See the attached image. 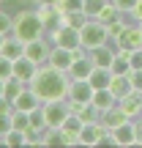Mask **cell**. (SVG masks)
I'll list each match as a JSON object with an SVG mask.
<instances>
[{"label":"cell","instance_id":"cell-1","mask_svg":"<svg viewBox=\"0 0 142 148\" xmlns=\"http://www.w3.org/2000/svg\"><path fill=\"white\" fill-rule=\"evenodd\" d=\"M69 85H71V77L66 71L44 63V66H38L30 88L38 93L41 101H55V99H69Z\"/></svg>","mask_w":142,"mask_h":148},{"label":"cell","instance_id":"cell-2","mask_svg":"<svg viewBox=\"0 0 142 148\" xmlns=\"http://www.w3.org/2000/svg\"><path fill=\"white\" fill-rule=\"evenodd\" d=\"M47 33V25L44 19L38 16L36 8H19L14 14V27H11V36L22 38V41H33V38H41Z\"/></svg>","mask_w":142,"mask_h":148},{"label":"cell","instance_id":"cell-3","mask_svg":"<svg viewBox=\"0 0 142 148\" xmlns=\"http://www.w3.org/2000/svg\"><path fill=\"white\" fill-rule=\"evenodd\" d=\"M44 36L49 38L52 44H58V47H66V49H82V36H79V30L77 27H71V25H52V27H47V33Z\"/></svg>","mask_w":142,"mask_h":148},{"label":"cell","instance_id":"cell-4","mask_svg":"<svg viewBox=\"0 0 142 148\" xmlns=\"http://www.w3.org/2000/svg\"><path fill=\"white\" fill-rule=\"evenodd\" d=\"M79 36H82V47L85 49H96V47H101V44H109L107 25H104V22H99L96 16H90V19H88V25L79 30Z\"/></svg>","mask_w":142,"mask_h":148},{"label":"cell","instance_id":"cell-5","mask_svg":"<svg viewBox=\"0 0 142 148\" xmlns=\"http://www.w3.org/2000/svg\"><path fill=\"white\" fill-rule=\"evenodd\" d=\"M44 112H47V126L49 129H60V126H63V121L71 115V101L69 99L44 101Z\"/></svg>","mask_w":142,"mask_h":148},{"label":"cell","instance_id":"cell-6","mask_svg":"<svg viewBox=\"0 0 142 148\" xmlns=\"http://www.w3.org/2000/svg\"><path fill=\"white\" fill-rule=\"evenodd\" d=\"M96 88L90 85V79H71L69 85V101H71V112L79 110V104H90Z\"/></svg>","mask_w":142,"mask_h":148},{"label":"cell","instance_id":"cell-7","mask_svg":"<svg viewBox=\"0 0 142 148\" xmlns=\"http://www.w3.org/2000/svg\"><path fill=\"white\" fill-rule=\"evenodd\" d=\"M49 49H52V41H49L47 36H41V38H33V41H27L25 44V55L30 60H36L38 66H44L49 60Z\"/></svg>","mask_w":142,"mask_h":148},{"label":"cell","instance_id":"cell-8","mask_svg":"<svg viewBox=\"0 0 142 148\" xmlns=\"http://www.w3.org/2000/svg\"><path fill=\"white\" fill-rule=\"evenodd\" d=\"M115 47L118 49H126V52L139 49L142 47V30H139V25H126V27H123V33L115 38Z\"/></svg>","mask_w":142,"mask_h":148},{"label":"cell","instance_id":"cell-9","mask_svg":"<svg viewBox=\"0 0 142 148\" xmlns=\"http://www.w3.org/2000/svg\"><path fill=\"white\" fill-rule=\"evenodd\" d=\"M109 137H112V145H137V121H126V123H120V126H115L109 132Z\"/></svg>","mask_w":142,"mask_h":148},{"label":"cell","instance_id":"cell-10","mask_svg":"<svg viewBox=\"0 0 142 148\" xmlns=\"http://www.w3.org/2000/svg\"><path fill=\"white\" fill-rule=\"evenodd\" d=\"M90 71H93V60L88 58V49H77V58L69 66V77L71 79H90Z\"/></svg>","mask_w":142,"mask_h":148},{"label":"cell","instance_id":"cell-11","mask_svg":"<svg viewBox=\"0 0 142 148\" xmlns=\"http://www.w3.org/2000/svg\"><path fill=\"white\" fill-rule=\"evenodd\" d=\"M74 58H77V52H74V49H66V47H58V44H52V49H49V60H47V63L69 74V66L74 63Z\"/></svg>","mask_w":142,"mask_h":148},{"label":"cell","instance_id":"cell-12","mask_svg":"<svg viewBox=\"0 0 142 148\" xmlns=\"http://www.w3.org/2000/svg\"><path fill=\"white\" fill-rule=\"evenodd\" d=\"M36 71H38V63H36V60H30L27 55H22V58L14 60V77L19 79V82L30 85L33 77H36Z\"/></svg>","mask_w":142,"mask_h":148},{"label":"cell","instance_id":"cell-13","mask_svg":"<svg viewBox=\"0 0 142 148\" xmlns=\"http://www.w3.org/2000/svg\"><path fill=\"white\" fill-rule=\"evenodd\" d=\"M118 107H120L131 121H137V118H142V93H139V90L126 93L123 99H118Z\"/></svg>","mask_w":142,"mask_h":148},{"label":"cell","instance_id":"cell-14","mask_svg":"<svg viewBox=\"0 0 142 148\" xmlns=\"http://www.w3.org/2000/svg\"><path fill=\"white\" fill-rule=\"evenodd\" d=\"M115 52H118L115 44H101V47H96V49H88V58L93 60V66H107V69H109Z\"/></svg>","mask_w":142,"mask_h":148},{"label":"cell","instance_id":"cell-15","mask_svg":"<svg viewBox=\"0 0 142 148\" xmlns=\"http://www.w3.org/2000/svg\"><path fill=\"white\" fill-rule=\"evenodd\" d=\"M41 104H44V101L38 99V93L30 88V85H27V88H22V93L14 99V107H16V110H25V112H33L36 107H41Z\"/></svg>","mask_w":142,"mask_h":148},{"label":"cell","instance_id":"cell-16","mask_svg":"<svg viewBox=\"0 0 142 148\" xmlns=\"http://www.w3.org/2000/svg\"><path fill=\"white\" fill-rule=\"evenodd\" d=\"M82 126H85V123H82V118H79L77 112H71V115H69V118L63 121V126H60V132L66 134V140H69V145H79V143H77V137H79V132H82Z\"/></svg>","mask_w":142,"mask_h":148},{"label":"cell","instance_id":"cell-17","mask_svg":"<svg viewBox=\"0 0 142 148\" xmlns=\"http://www.w3.org/2000/svg\"><path fill=\"white\" fill-rule=\"evenodd\" d=\"M0 55H5V58H11V60L22 58V55H25V41L8 33V36L3 38V49H0Z\"/></svg>","mask_w":142,"mask_h":148},{"label":"cell","instance_id":"cell-18","mask_svg":"<svg viewBox=\"0 0 142 148\" xmlns=\"http://www.w3.org/2000/svg\"><path fill=\"white\" fill-rule=\"evenodd\" d=\"M126 121H131V118H128V115H126V112H123V110H120L118 104L101 112V123H104V126L109 129V132H112L115 126H120V123H126Z\"/></svg>","mask_w":142,"mask_h":148},{"label":"cell","instance_id":"cell-19","mask_svg":"<svg viewBox=\"0 0 142 148\" xmlns=\"http://www.w3.org/2000/svg\"><path fill=\"white\" fill-rule=\"evenodd\" d=\"M109 90L118 96V99H123L126 93H131V90H134V85H131V79H128V74H112Z\"/></svg>","mask_w":142,"mask_h":148},{"label":"cell","instance_id":"cell-20","mask_svg":"<svg viewBox=\"0 0 142 148\" xmlns=\"http://www.w3.org/2000/svg\"><path fill=\"white\" fill-rule=\"evenodd\" d=\"M90 101H93V104L99 107L101 112H104V110H109V107H115V104H118V96L112 93L109 88H99V90L93 93V99H90Z\"/></svg>","mask_w":142,"mask_h":148},{"label":"cell","instance_id":"cell-21","mask_svg":"<svg viewBox=\"0 0 142 148\" xmlns=\"http://www.w3.org/2000/svg\"><path fill=\"white\" fill-rule=\"evenodd\" d=\"M109 82H112V71L107 69V66H93V71H90V85L99 90V88H109Z\"/></svg>","mask_w":142,"mask_h":148},{"label":"cell","instance_id":"cell-22","mask_svg":"<svg viewBox=\"0 0 142 148\" xmlns=\"http://www.w3.org/2000/svg\"><path fill=\"white\" fill-rule=\"evenodd\" d=\"M109 71L112 74H128L131 71V60H128L126 49H118L115 52V58H112V63H109Z\"/></svg>","mask_w":142,"mask_h":148},{"label":"cell","instance_id":"cell-23","mask_svg":"<svg viewBox=\"0 0 142 148\" xmlns=\"http://www.w3.org/2000/svg\"><path fill=\"white\" fill-rule=\"evenodd\" d=\"M77 115L82 118V123H96V121H101V110L93 104V101H90V104H79Z\"/></svg>","mask_w":142,"mask_h":148},{"label":"cell","instance_id":"cell-24","mask_svg":"<svg viewBox=\"0 0 142 148\" xmlns=\"http://www.w3.org/2000/svg\"><path fill=\"white\" fill-rule=\"evenodd\" d=\"M88 19L90 16L85 14V11H69V14H63V25H71V27H77V30H82L85 25H88Z\"/></svg>","mask_w":142,"mask_h":148},{"label":"cell","instance_id":"cell-25","mask_svg":"<svg viewBox=\"0 0 142 148\" xmlns=\"http://www.w3.org/2000/svg\"><path fill=\"white\" fill-rule=\"evenodd\" d=\"M3 145H27V132L22 129H8L3 134Z\"/></svg>","mask_w":142,"mask_h":148},{"label":"cell","instance_id":"cell-26","mask_svg":"<svg viewBox=\"0 0 142 148\" xmlns=\"http://www.w3.org/2000/svg\"><path fill=\"white\" fill-rule=\"evenodd\" d=\"M11 123H14V129H22V132H27L30 129V112L25 110H11Z\"/></svg>","mask_w":142,"mask_h":148},{"label":"cell","instance_id":"cell-27","mask_svg":"<svg viewBox=\"0 0 142 148\" xmlns=\"http://www.w3.org/2000/svg\"><path fill=\"white\" fill-rule=\"evenodd\" d=\"M118 16H120V11H118V5L109 0V3H107L104 8L99 11V16H96V19H99V22H104V25H109V22H115Z\"/></svg>","mask_w":142,"mask_h":148},{"label":"cell","instance_id":"cell-28","mask_svg":"<svg viewBox=\"0 0 142 148\" xmlns=\"http://www.w3.org/2000/svg\"><path fill=\"white\" fill-rule=\"evenodd\" d=\"M22 88H27V85H25V82H19V79H16V77L5 79V99H11V101H14L16 96L22 93Z\"/></svg>","mask_w":142,"mask_h":148},{"label":"cell","instance_id":"cell-29","mask_svg":"<svg viewBox=\"0 0 142 148\" xmlns=\"http://www.w3.org/2000/svg\"><path fill=\"white\" fill-rule=\"evenodd\" d=\"M60 14H69V11H82L85 8V0H55Z\"/></svg>","mask_w":142,"mask_h":148},{"label":"cell","instance_id":"cell-30","mask_svg":"<svg viewBox=\"0 0 142 148\" xmlns=\"http://www.w3.org/2000/svg\"><path fill=\"white\" fill-rule=\"evenodd\" d=\"M107 3H109V0H85V14H88V16H99V11L101 8H104V5Z\"/></svg>","mask_w":142,"mask_h":148},{"label":"cell","instance_id":"cell-31","mask_svg":"<svg viewBox=\"0 0 142 148\" xmlns=\"http://www.w3.org/2000/svg\"><path fill=\"white\" fill-rule=\"evenodd\" d=\"M14 77V60L0 55V79H11Z\"/></svg>","mask_w":142,"mask_h":148},{"label":"cell","instance_id":"cell-32","mask_svg":"<svg viewBox=\"0 0 142 148\" xmlns=\"http://www.w3.org/2000/svg\"><path fill=\"white\" fill-rule=\"evenodd\" d=\"M123 27H126V22H123L120 16H118L115 22H109V25H107V33H109V44H115V38L123 33Z\"/></svg>","mask_w":142,"mask_h":148},{"label":"cell","instance_id":"cell-33","mask_svg":"<svg viewBox=\"0 0 142 148\" xmlns=\"http://www.w3.org/2000/svg\"><path fill=\"white\" fill-rule=\"evenodd\" d=\"M11 27H14V16H11V14H5V11L0 8V33H3V36H8V33H11Z\"/></svg>","mask_w":142,"mask_h":148},{"label":"cell","instance_id":"cell-34","mask_svg":"<svg viewBox=\"0 0 142 148\" xmlns=\"http://www.w3.org/2000/svg\"><path fill=\"white\" fill-rule=\"evenodd\" d=\"M112 3L118 5V11H120V14H131L134 5H137V0H112Z\"/></svg>","mask_w":142,"mask_h":148},{"label":"cell","instance_id":"cell-35","mask_svg":"<svg viewBox=\"0 0 142 148\" xmlns=\"http://www.w3.org/2000/svg\"><path fill=\"white\" fill-rule=\"evenodd\" d=\"M128 60H131V71L142 69V47H139V49H134V52H128Z\"/></svg>","mask_w":142,"mask_h":148},{"label":"cell","instance_id":"cell-36","mask_svg":"<svg viewBox=\"0 0 142 148\" xmlns=\"http://www.w3.org/2000/svg\"><path fill=\"white\" fill-rule=\"evenodd\" d=\"M8 129H14V123H11V112H0V134H5Z\"/></svg>","mask_w":142,"mask_h":148},{"label":"cell","instance_id":"cell-37","mask_svg":"<svg viewBox=\"0 0 142 148\" xmlns=\"http://www.w3.org/2000/svg\"><path fill=\"white\" fill-rule=\"evenodd\" d=\"M128 79H131L134 90H142V69H137V71H128Z\"/></svg>","mask_w":142,"mask_h":148},{"label":"cell","instance_id":"cell-38","mask_svg":"<svg viewBox=\"0 0 142 148\" xmlns=\"http://www.w3.org/2000/svg\"><path fill=\"white\" fill-rule=\"evenodd\" d=\"M137 145H142V118H137Z\"/></svg>","mask_w":142,"mask_h":148},{"label":"cell","instance_id":"cell-39","mask_svg":"<svg viewBox=\"0 0 142 148\" xmlns=\"http://www.w3.org/2000/svg\"><path fill=\"white\" fill-rule=\"evenodd\" d=\"M0 96H5V79H0Z\"/></svg>","mask_w":142,"mask_h":148},{"label":"cell","instance_id":"cell-40","mask_svg":"<svg viewBox=\"0 0 142 148\" xmlns=\"http://www.w3.org/2000/svg\"><path fill=\"white\" fill-rule=\"evenodd\" d=\"M3 38H5V36H3V33H0V49H3Z\"/></svg>","mask_w":142,"mask_h":148},{"label":"cell","instance_id":"cell-41","mask_svg":"<svg viewBox=\"0 0 142 148\" xmlns=\"http://www.w3.org/2000/svg\"><path fill=\"white\" fill-rule=\"evenodd\" d=\"M137 25H139V30H142V19H139V22H137Z\"/></svg>","mask_w":142,"mask_h":148},{"label":"cell","instance_id":"cell-42","mask_svg":"<svg viewBox=\"0 0 142 148\" xmlns=\"http://www.w3.org/2000/svg\"><path fill=\"white\" fill-rule=\"evenodd\" d=\"M0 8H3V0H0Z\"/></svg>","mask_w":142,"mask_h":148},{"label":"cell","instance_id":"cell-43","mask_svg":"<svg viewBox=\"0 0 142 148\" xmlns=\"http://www.w3.org/2000/svg\"><path fill=\"white\" fill-rule=\"evenodd\" d=\"M139 93H142V90H139Z\"/></svg>","mask_w":142,"mask_h":148}]
</instances>
